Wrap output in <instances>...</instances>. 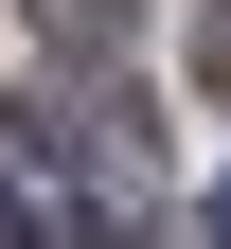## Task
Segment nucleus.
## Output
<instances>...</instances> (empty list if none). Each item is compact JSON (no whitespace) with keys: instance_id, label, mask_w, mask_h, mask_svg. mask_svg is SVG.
<instances>
[{"instance_id":"obj_1","label":"nucleus","mask_w":231,"mask_h":249,"mask_svg":"<svg viewBox=\"0 0 231 249\" xmlns=\"http://www.w3.org/2000/svg\"><path fill=\"white\" fill-rule=\"evenodd\" d=\"M36 36H53V53H107V36H124V0H36Z\"/></svg>"},{"instance_id":"obj_3","label":"nucleus","mask_w":231,"mask_h":249,"mask_svg":"<svg viewBox=\"0 0 231 249\" xmlns=\"http://www.w3.org/2000/svg\"><path fill=\"white\" fill-rule=\"evenodd\" d=\"M0 249H36V196H18V178H0Z\"/></svg>"},{"instance_id":"obj_4","label":"nucleus","mask_w":231,"mask_h":249,"mask_svg":"<svg viewBox=\"0 0 231 249\" xmlns=\"http://www.w3.org/2000/svg\"><path fill=\"white\" fill-rule=\"evenodd\" d=\"M213 249H231V178H213Z\"/></svg>"},{"instance_id":"obj_2","label":"nucleus","mask_w":231,"mask_h":249,"mask_svg":"<svg viewBox=\"0 0 231 249\" xmlns=\"http://www.w3.org/2000/svg\"><path fill=\"white\" fill-rule=\"evenodd\" d=\"M195 71H213V89H231V0H213V18H195Z\"/></svg>"}]
</instances>
